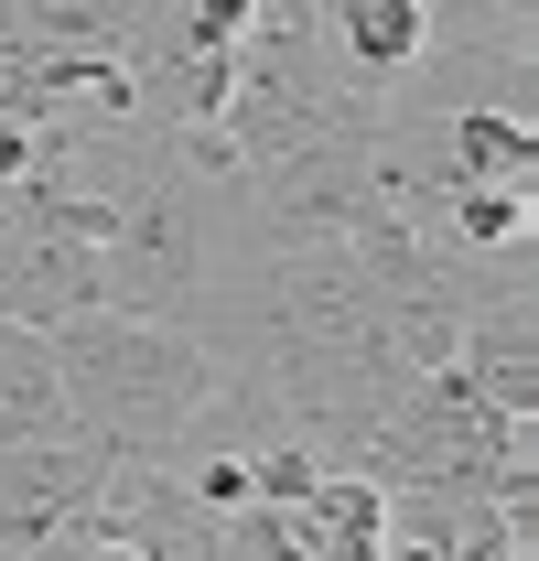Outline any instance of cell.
Segmentation results:
<instances>
[{"label":"cell","mask_w":539,"mask_h":561,"mask_svg":"<svg viewBox=\"0 0 539 561\" xmlns=\"http://www.w3.org/2000/svg\"><path fill=\"white\" fill-rule=\"evenodd\" d=\"M55 346V378H66L76 443H98L108 465H184L195 432L216 421V389L227 367L195 324H140V313H76L44 335Z\"/></svg>","instance_id":"1"},{"label":"cell","mask_w":539,"mask_h":561,"mask_svg":"<svg viewBox=\"0 0 539 561\" xmlns=\"http://www.w3.org/2000/svg\"><path fill=\"white\" fill-rule=\"evenodd\" d=\"M22 443H76V411L55 378V346L33 324H0V454H22Z\"/></svg>","instance_id":"5"},{"label":"cell","mask_w":539,"mask_h":561,"mask_svg":"<svg viewBox=\"0 0 539 561\" xmlns=\"http://www.w3.org/2000/svg\"><path fill=\"white\" fill-rule=\"evenodd\" d=\"M280 518H291V540L313 561H378L389 551V486H367V476H313Z\"/></svg>","instance_id":"4"},{"label":"cell","mask_w":539,"mask_h":561,"mask_svg":"<svg viewBox=\"0 0 539 561\" xmlns=\"http://www.w3.org/2000/svg\"><path fill=\"white\" fill-rule=\"evenodd\" d=\"M324 22H335L345 76H367V87H389L432 55V0H324Z\"/></svg>","instance_id":"6"},{"label":"cell","mask_w":539,"mask_h":561,"mask_svg":"<svg viewBox=\"0 0 539 561\" xmlns=\"http://www.w3.org/2000/svg\"><path fill=\"white\" fill-rule=\"evenodd\" d=\"M76 313H98V238H87L44 184H22V195L0 206V324L55 335Z\"/></svg>","instance_id":"2"},{"label":"cell","mask_w":539,"mask_h":561,"mask_svg":"<svg viewBox=\"0 0 539 561\" xmlns=\"http://www.w3.org/2000/svg\"><path fill=\"white\" fill-rule=\"evenodd\" d=\"M443 151H454V184H529L539 130H529V119H507V108H454Z\"/></svg>","instance_id":"7"},{"label":"cell","mask_w":539,"mask_h":561,"mask_svg":"<svg viewBox=\"0 0 539 561\" xmlns=\"http://www.w3.org/2000/svg\"><path fill=\"white\" fill-rule=\"evenodd\" d=\"M518 238H529L518 184H454V249H518Z\"/></svg>","instance_id":"8"},{"label":"cell","mask_w":539,"mask_h":561,"mask_svg":"<svg viewBox=\"0 0 539 561\" xmlns=\"http://www.w3.org/2000/svg\"><path fill=\"white\" fill-rule=\"evenodd\" d=\"M98 486H108L98 443H22V454H0V561H55L66 529L98 507Z\"/></svg>","instance_id":"3"},{"label":"cell","mask_w":539,"mask_h":561,"mask_svg":"<svg viewBox=\"0 0 539 561\" xmlns=\"http://www.w3.org/2000/svg\"><path fill=\"white\" fill-rule=\"evenodd\" d=\"M260 22V0H195V44H238Z\"/></svg>","instance_id":"9"}]
</instances>
